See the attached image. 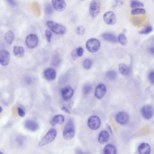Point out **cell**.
Wrapping results in <instances>:
<instances>
[{"label": "cell", "mask_w": 154, "mask_h": 154, "mask_svg": "<svg viewBox=\"0 0 154 154\" xmlns=\"http://www.w3.org/2000/svg\"><path fill=\"white\" fill-rule=\"evenodd\" d=\"M75 130L73 121L69 119L66 123L63 130V135L64 138L66 140L72 139L74 137Z\"/></svg>", "instance_id": "1"}, {"label": "cell", "mask_w": 154, "mask_h": 154, "mask_svg": "<svg viewBox=\"0 0 154 154\" xmlns=\"http://www.w3.org/2000/svg\"><path fill=\"white\" fill-rule=\"evenodd\" d=\"M57 134V131L55 129H50L40 141L38 143V146H42L51 143L55 139Z\"/></svg>", "instance_id": "2"}, {"label": "cell", "mask_w": 154, "mask_h": 154, "mask_svg": "<svg viewBox=\"0 0 154 154\" xmlns=\"http://www.w3.org/2000/svg\"><path fill=\"white\" fill-rule=\"evenodd\" d=\"M46 24L50 29L56 34L63 35L66 32V28L64 26L53 21L48 20Z\"/></svg>", "instance_id": "3"}, {"label": "cell", "mask_w": 154, "mask_h": 154, "mask_svg": "<svg viewBox=\"0 0 154 154\" xmlns=\"http://www.w3.org/2000/svg\"><path fill=\"white\" fill-rule=\"evenodd\" d=\"M101 9V3L100 0H92L89 8L90 15L93 18L97 17L99 14Z\"/></svg>", "instance_id": "4"}, {"label": "cell", "mask_w": 154, "mask_h": 154, "mask_svg": "<svg viewBox=\"0 0 154 154\" xmlns=\"http://www.w3.org/2000/svg\"><path fill=\"white\" fill-rule=\"evenodd\" d=\"M100 46V42L95 38H91L88 39L86 43L87 49L91 52L94 53L97 51Z\"/></svg>", "instance_id": "5"}, {"label": "cell", "mask_w": 154, "mask_h": 154, "mask_svg": "<svg viewBox=\"0 0 154 154\" xmlns=\"http://www.w3.org/2000/svg\"><path fill=\"white\" fill-rule=\"evenodd\" d=\"M87 124L90 129L96 130L100 127L101 124V120L98 116L93 115L88 118Z\"/></svg>", "instance_id": "6"}, {"label": "cell", "mask_w": 154, "mask_h": 154, "mask_svg": "<svg viewBox=\"0 0 154 154\" xmlns=\"http://www.w3.org/2000/svg\"><path fill=\"white\" fill-rule=\"evenodd\" d=\"M103 18L104 22L107 25H109L115 24L117 21L115 13L111 11H108L105 13Z\"/></svg>", "instance_id": "7"}, {"label": "cell", "mask_w": 154, "mask_h": 154, "mask_svg": "<svg viewBox=\"0 0 154 154\" xmlns=\"http://www.w3.org/2000/svg\"><path fill=\"white\" fill-rule=\"evenodd\" d=\"M154 112L153 107L149 105L143 106L141 109L142 115L144 118L147 120L150 119L152 118Z\"/></svg>", "instance_id": "8"}, {"label": "cell", "mask_w": 154, "mask_h": 154, "mask_svg": "<svg viewBox=\"0 0 154 154\" xmlns=\"http://www.w3.org/2000/svg\"><path fill=\"white\" fill-rule=\"evenodd\" d=\"M25 42L26 45L28 48H33L36 47L38 45V38L35 34H30L26 37Z\"/></svg>", "instance_id": "9"}, {"label": "cell", "mask_w": 154, "mask_h": 154, "mask_svg": "<svg viewBox=\"0 0 154 154\" xmlns=\"http://www.w3.org/2000/svg\"><path fill=\"white\" fill-rule=\"evenodd\" d=\"M74 93L73 88L70 86H66L63 88L61 91L62 98L65 101L69 100L72 97Z\"/></svg>", "instance_id": "10"}, {"label": "cell", "mask_w": 154, "mask_h": 154, "mask_svg": "<svg viewBox=\"0 0 154 154\" xmlns=\"http://www.w3.org/2000/svg\"><path fill=\"white\" fill-rule=\"evenodd\" d=\"M128 114L125 111H120L117 113L115 116L116 121L118 123L123 125L127 124L129 119Z\"/></svg>", "instance_id": "11"}, {"label": "cell", "mask_w": 154, "mask_h": 154, "mask_svg": "<svg viewBox=\"0 0 154 154\" xmlns=\"http://www.w3.org/2000/svg\"><path fill=\"white\" fill-rule=\"evenodd\" d=\"M106 92L105 85L103 83L99 84L96 87L94 91V96L98 99H102Z\"/></svg>", "instance_id": "12"}, {"label": "cell", "mask_w": 154, "mask_h": 154, "mask_svg": "<svg viewBox=\"0 0 154 154\" xmlns=\"http://www.w3.org/2000/svg\"><path fill=\"white\" fill-rule=\"evenodd\" d=\"M24 125L26 129L32 132L36 131L39 128L38 123L33 119H28L26 120L24 122Z\"/></svg>", "instance_id": "13"}, {"label": "cell", "mask_w": 154, "mask_h": 154, "mask_svg": "<svg viewBox=\"0 0 154 154\" xmlns=\"http://www.w3.org/2000/svg\"><path fill=\"white\" fill-rule=\"evenodd\" d=\"M51 4L54 10L57 11L64 10L66 7L64 0H51Z\"/></svg>", "instance_id": "14"}, {"label": "cell", "mask_w": 154, "mask_h": 154, "mask_svg": "<svg viewBox=\"0 0 154 154\" xmlns=\"http://www.w3.org/2000/svg\"><path fill=\"white\" fill-rule=\"evenodd\" d=\"M43 74L44 78L46 80L50 81L55 79L56 76V72L54 69L48 68L44 70Z\"/></svg>", "instance_id": "15"}, {"label": "cell", "mask_w": 154, "mask_h": 154, "mask_svg": "<svg viewBox=\"0 0 154 154\" xmlns=\"http://www.w3.org/2000/svg\"><path fill=\"white\" fill-rule=\"evenodd\" d=\"M10 58V54L7 51L2 50L0 53V62L3 66H6L9 63Z\"/></svg>", "instance_id": "16"}, {"label": "cell", "mask_w": 154, "mask_h": 154, "mask_svg": "<svg viewBox=\"0 0 154 154\" xmlns=\"http://www.w3.org/2000/svg\"><path fill=\"white\" fill-rule=\"evenodd\" d=\"M109 138V135L108 132L106 130H102L99 134L98 141L100 144H104L108 142Z\"/></svg>", "instance_id": "17"}, {"label": "cell", "mask_w": 154, "mask_h": 154, "mask_svg": "<svg viewBox=\"0 0 154 154\" xmlns=\"http://www.w3.org/2000/svg\"><path fill=\"white\" fill-rule=\"evenodd\" d=\"M139 153L141 154H148L151 151V148L149 145L146 143H141L138 147Z\"/></svg>", "instance_id": "18"}, {"label": "cell", "mask_w": 154, "mask_h": 154, "mask_svg": "<svg viewBox=\"0 0 154 154\" xmlns=\"http://www.w3.org/2000/svg\"><path fill=\"white\" fill-rule=\"evenodd\" d=\"M65 120L64 116L61 114L55 116L51 119L50 123L52 126H55L57 124L61 125L63 124Z\"/></svg>", "instance_id": "19"}, {"label": "cell", "mask_w": 154, "mask_h": 154, "mask_svg": "<svg viewBox=\"0 0 154 154\" xmlns=\"http://www.w3.org/2000/svg\"><path fill=\"white\" fill-rule=\"evenodd\" d=\"M103 152L105 154H115L117 153V149L114 145L109 143L105 146L103 149Z\"/></svg>", "instance_id": "20"}, {"label": "cell", "mask_w": 154, "mask_h": 154, "mask_svg": "<svg viewBox=\"0 0 154 154\" xmlns=\"http://www.w3.org/2000/svg\"><path fill=\"white\" fill-rule=\"evenodd\" d=\"M102 38L105 40L114 43L118 42V39L114 35L110 33H105L102 35Z\"/></svg>", "instance_id": "21"}, {"label": "cell", "mask_w": 154, "mask_h": 154, "mask_svg": "<svg viewBox=\"0 0 154 154\" xmlns=\"http://www.w3.org/2000/svg\"><path fill=\"white\" fill-rule=\"evenodd\" d=\"M13 53L14 56L17 57H23L25 54L24 48L21 46H15L13 48Z\"/></svg>", "instance_id": "22"}, {"label": "cell", "mask_w": 154, "mask_h": 154, "mask_svg": "<svg viewBox=\"0 0 154 154\" xmlns=\"http://www.w3.org/2000/svg\"><path fill=\"white\" fill-rule=\"evenodd\" d=\"M119 70L120 73L124 75H128L130 73V69L124 63H120L119 65Z\"/></svg>", "instance_id": "23"}, {"label": "cell", "mask_w": 154, "mask_h": 154, "mask_svg": "<svg viewBox=\"0 0 154 154\" xmlns=\"http://www.w3.org/2000/svg\"><path fill=\"white\" fill-rule=\"evenodd\" d=\"M4 38L5 41L8 44H11L14 38V33L11 31L7 32L5 35Z\"/></svg>", "instance_id": "24"}, {"label": "cell", "mask_w": 154, "mask_h": 154, "mask_svg": "<svg viewBox=\"0 0 154 154\" xmlns=\"http://www.w3.org/2000/svg\"><path fill=\"white\" fill-rule=\"evenodd\" d=\"M54 8L49 2L46 3L44 5V11L45 13L47 15H51L54 12Z\"/></svg>", "instance_id": "25"}, {"label": "cell", "mask_w": 154, "mask_h": 154, "mask_svg": "<svg viewBox=\"0 0 154 154\" xmlns=\"http://www.w3.org/2000/svg\"><path fill=\"white\" fill-rule=\"evenodd\" d=\"M106 76L108 79L111 80H114L116 79L117 74L115 71L110 70L106 72Z\"/></svg>", "instance_id": "26"}, {"label": "cell", "mask_w": 154, "mask_h": 154, "mask_svg": "<svg viewBox=\"0 0 154 154\" xmlns=\"http://www.w3.org/2000/svg\"><path fill=\"white\" fill-rule=\"evenodd\" d=\"M131 7L132 8H141L144 6L143 4L137 0H132L130 2Z\"/></svg>", "instance_id": "27"}, {"label": "cell", "mask_w": 154, "mask_h": 154, "mask_svg": "<svg viewBox=\"0 0 154 154\" xmlns=\"http://www.w3.org/2000/svg\"><path fill=\"white\" fill-rule=\"evenodd\" d=\"M118 41L123 46H126L127 43L126 37L125 35L123 33L120 34L118 37Z\"/></svg>", "instance_id": "28"}, {"label": "cell", "mask_w": 154, "mask_h": 154, "mask_svg": "<svg viewBox=\"0 0 154 154\" xmlns=\"http://www.w3.org/2000/svg\"><path fill=\"white\" fill-rule=\"evenodd\" d=\"M93 64L92 60L89 58L85 59L83 62V66L86 69L88 70L91 67Z\"/></svg>", "instance_id": "29"}, {"label": "cell", "mask_w": 154, "mask_h": 154, "mask_svg": "<svg viewBox=\"0 0 154 154\" xmlns=\"http://www.w3.org/2000/svg\"><path fill=\"white\" fill-rule=\"evenodd\" d=\"M146 13L145 9L142 8H133L131 11V14L132 15L143 14Z\"/></svg>", "instance_id": "30"}, {"label": "cell", "mask_w": 154, "mask_h": 154, "mask_svg": "<svg viewBox=\"0 0 154 154\" xmlns=\"http://www.w3.org/2000/svg\"><path fill=\"white\" fill-rule=\"evenodd\" d=\"M153 30L152 27L150 25L146 26L143 29L138 32L141 34H147L149 33Z\"/></svg>", "instance_id": "31"}, {"label": "cell", "mask_w": 154, "mask_h": 154, "mask_svg": "<svg viewBox=\"0 0 154 154\" xmlns=\"http://www.w3.org/2000/svg\"><path fill=\"white\" fill-rule=\"evenodd\" d=\"M92 90V87L89 85H86L82 88V91L83 94L86 95L89 94Z\"/></svg>", "instance_id": "32"}, {"label": "cell", "mask_w": 154, "mask_h": 154, "mask_svg": "<svg viewBox=\"0 0 154 154\" xmlns=\"http://www.w3.org/2000/svg\"><path fill=\"white\" fill-rule=\"evenodd\" d=\"M75 31L77 34L80 35H83L85 32L84 27L82 25L78 26L76 28Z\"/></svg>", "instance_id": "33"}, {"label": "cell", "mask_w": 154, "mask_h": 154, "mask_svg": "<svg viewBox=\"0 0 154 154\" xmlns=\"http://www.w3.org/2000/svg\"><path fill=\"white\" fill-rule=\"evenodd\" d=\"M148 78L149 82L154 85V70L149 72L148 75Z\"/></svg>", "instance_id": "34"}, {"label": "cell", "mask_w": 154, "mask_h": 154, "mask_svg": "<svg viewBox=\"0 0 154 154\" xmlns=\"http://www.w3.org/2000/svg\"><path fill=\"white\" fill-rule=\"evenodd\" d=\"M45 36L48 42H51L52 34L49 30H46L45 32Z\"/></svg>", "instance_id": "35"}, {"label": "cell", "mask_w": 154, "mask_h": 154, "mask_svg": "<svg viewBox=\"0 0 154 154\" xmlns=\"http://www.w3.org/2000/svg\"><path fill=\"white\" fill-rule=\"evenodd\" d=\"M123 4V1L122 0H115L113 3L112 6L114 8L118 6H121Z\"/></svg>", "instance_id": "36"}, {"label": "cell", "mask_w": 154, "mask_h": 154, "mask_svg": "<svg viewBox=\"0 0 154 154\" xmlns=\"http://www.w3.org/2000/svg\"><path fill=\"white\" fill-rule=\"evenodd\" d=\"M18 113L19 116L23 117L25 115V112L24 110L20 107H18L17 109Z\"/></svg>", "instance_id": "37"}, {"label": "cell", "mask_w": 154, "mask_h": 154, "mask_svg": "<svg viewBox=\"0 0 154 154\" xmlns=\"http://www.w3.org/2000/svg\"><path fill=\"white\" fill-rule=\"evenodd\" d=\"M76 53L78 56H82L83 53V49L81 47H79L76 49Z\"/></svg>", "instance_id": "38"}, {"label": "cell", "mask_w": 154, "mask_h": 154, "mask_svg": "<svg viewBox=\"0 0 154 154\" xmlns=\"http://www.w3.org/2000/svg\"><path fill=\"white\" fill-rule=\"evenodd\" d=\"M5 1L11 6H15L17 5V2L15 0H5Z\"/></svg>", "instance_id": "39"}, {"label": "cell", "mask_w": 154, "mask_h": 154, "mask_svg": "<svg viewBox=\"0 0 154 154\" xmlns=\"http://www.w3.org/2000/svg\"><path fill=\"white\" fill-rule=\"evenodd\" d=\"M72 56L73 59H75L78 56L76 53V50H74L72 53Z\"/></svg>", "instance_id": "40"}, {"label": "cell", "mask_w": 154, "mask_h": 154, "mask_svg": "<svg viewBox=\"0 0 154 154\" xmlns=\"http://www.w3.org/2000/svg\"><path fill=\"white\" fill-rule=\"evenodd\" d=\"M148 50L150 53L154 55V47L152 46L149 47Z\"/></svg>", "instance_id": "41"}, {"label": "cell", "mask_w": 154, "mask_h": 154, "mask_svg": "<svg viewBox=\"0 0 154 154\" xmlns=\"http://www.w3.org/2000/svg\"><path fill=\"white\" fill-rule=\"evenodd\" d=\"M61 109L62 110H63V111H64V112L66 113H68V114L70 113V112L69 111L65 106H63L62 108Z\"/></svg>", "instance_id": "42"}, {"label": "cell", "mask_w": 154, "mask_h": 154, "mask_svg": "<svg viewBox=\"0 0 154 154\" xmlns=\"http://www.w3.org/2000/svg\"><path fill=\"white\" fill-rule=\"evenodd\" d=\"M106 126L107 127V128L108 129V130L110 132V133H112V130L110 125H108V124H106Z\"/></svg>", "instance_id": "43"}, {"label": "cell", "mask_w": 154, "mask_h": 154, "mask_svg": "<svg viewBox=\"0 0 154 154\" xmlns=\"http://www.w3.org/2000/svg\"><path fill=\"white\" fill-rule=\"evenodd\" d=\"M122 31L123 32L125 33L127 32V29L125 28H124Z\"/></svg>", "instance_id": "44"}, {"label": "cell", "mask_w": 154, "mask_h": 154, "mask_svg": "<svg viewBox=\"0 0 154 154\" xmlns=\"http://www.w3.org/2000/svg\"><path fill=\"white\" fill-rule=\"evenodd\" d=\"M3 109L1 106L0 107V112L1 113Z\"/></svg>", "instance_id": "45"}, {"label": "cell", "mask_w": 154, "mask_h": 154, "mask_svg": "<svg viewBox=\"0 0 154 154\" xmlns=\"http://www.w3.org/2000/svg\"><path fill=\"white\" fill-rule=\"evenodd\" d=\"M81 0V1H84V0Z\"/></svg>", "instance_id": "46"}]
</instances>
